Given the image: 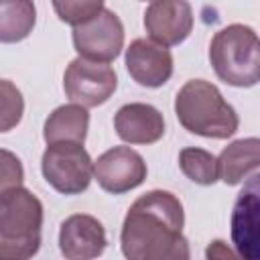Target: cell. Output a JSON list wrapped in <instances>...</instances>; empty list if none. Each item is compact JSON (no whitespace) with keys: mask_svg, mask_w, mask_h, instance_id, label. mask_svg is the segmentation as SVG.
Here are the masks:
<instances>
[{"mask_svg":"<svg viewBox=\"0 0 260 260\" xmlns=\"http://www.w3.org/2000/svg\"><path fill=\"white\" fill-rule=\"evenodd\" d=\"M185 211L177 195L152 189L140 195L128 209L120 248L126 260H191V248L183 236Z\"/></svg>","mask_w":260,"mask_h":260,"instance_id":"1","label":"cell"},{"mask_svg":"<svg viewBox=\"0 0 260 260\" xmlns=\"http://www.w3.org/2000/svg\"><path fill=\"white\" fill-rule=\"evenodd\" d=\"M175 114L181 126L205 138H230L240 126L236 110L221 91L205 79H189L175 98Z\"/></svg>","mask_w":260,"mask_h":260,"instance_id":"2","label":"cell"},{"mask_svg":"<svg viewBox=\"0 0 260 260\" xmlns=\"http://www.w3.org/2000/svg\"><path fill=\"white\" fill-rule=\"evenodd\" d=\"M43 203L26 187L0 193V260H30L41 248Z\"/></svg>","mask_w":260,"mask_h":260,"instance_id":"3","label":"cell"},{"mask_svg":"<svg viewBox=\"0 0 260 260\" xmlns=\"http://www.w3.org/2000/svg\"><path fill=\"white\" fill-rule=\"evenodd\" d=\"M209 61L215 75L234 87H252L260 79V43L254 28L228 24L209 43Z\"/></svg>","mask_w":260,"mask_h":260,"instance_id":"4","label":"cell"},{"mask_svg":"<svg viewBox=\"0 0 260 260\" xmlns=\"http://www.w3.org/2000/svg\"><path fill=\"white\" fill-rule=\"evenodd\" d=\"M45 181L63 195L83 193L93 177V160L83 144L57 142L49 144L41 158Z\"/></svg>","mask_w":260,"mask_h":260,"instance_id":"5","label":"cell"},{"mask_svg":"<svg viewBox=\"0 0 260 260\" xmlns=\"http://www.w3.org/2000/svg\"><path fill=\"white\" fill-rule=\"evenodd\" d=\"M118 87L116 71L106 63H93L87 59H73L63 75V89L65 95L81 106V108H95L106 104Z\"/></svg>","mask_w":260,"mask_h":260,"instance_id":"6","label":"cell"},{"mask_svg":"<svg viewBox=\"0 0 260 260\" xmlns=\"http://www.w3.org/2000/svg\"><path fill=\"white\" fill-rule=\"evenodd\" d=\"M73 47L81 59L108 65L124 47L122 20L116 12L104 8L95 18L73 28Z\"/></svg>","mask_w":260,"mask_h":260,"instance_id":"7","label":"cell"},{"mask_svg":"<svg viewBox=\"0 0 260 260\" xmlns=\"http://www.w3.org/2000/svg\"><path fill=\"white\" fill-rule=\"evenodd\" d=\"M93 179L104 191L122 195L144 183L146 162L130 146H114L93 162Z\"/></svg>","mask_w":260,"mask_h":260,"instance_id":"8","label":"cell"},{"mask_svg":"<svg viewBox=\"0 0 260 260\" xmlns=\"http://www.w3.org/2000/svg\"><path fill=\"white\" fill-rule=\"evenodd\" d=\"M144 28L152 43L175 47L193 28V10L185 0H154L144 10Z\"/></svg>","mask_w":260,"mask_h":260,"instance_id":"9","label":"cell"},{"mask_svg":"<svg viewBox=\"0 0 260 260\" xmlns=\"http://www.w3.org/2000/svg\"><path fill=\"white\" fill-rule=\"evenodd\" d=\"M258 171L252 173L244 189L238 193L232 209V242L244 260H260L258 256V209L260 187Z\"/></svg>","mask_w":260,"mask_h":260,"instance_id":"10","label":"cell"},{"mask_svg":"<svg viewBox=\"0 0 260 260\" xmlns=\"http://www.w3.org/2000/svg\"><path fill=\"white\" fill-rule=\"evenodd\" d=\"M108 246L102 221L87 213L69 215L59 230V250L65 260H95Z\"/></svg>","mask_w":260,"mask_h":260,"instance_id":"11","label":"cell"},{"mask_svg":"<svg viewBox=\"0 0 260 260\" xmlns=\"http://www.w3.org/2000/svg\"><path fill=\"white\" fill-rule=\"evenodd\" d=\"M126 69L142 87H160L173 75V55L150 39H134L126 49Z\"/></svg>","mask_w":260,"mask_h":260,"instance_id":"12","label":"cell"},{"mask_svg":"<svg viewBox=\"0 0 260 260\" xmlns=\"http://www.w3.org/2000/svg\"><path fill=\"white\" fill-rule=\"evenodd\" d=\"M116 134L130 144H154L165 134L162 114L142 102L124 104L114 116Z\"/></svg>","mask_w":260,"mask_h":260,"instance_id":"13","label":"cell"},{"mask_svg":"<svg viewBox=\"0 0 260 260\" xmlns=\"http://www.w3.org/2000/svg\"><path fill=\"white\" fill-rule=\"evenodd\" d=\"M215 160H217V179H221L225 185H238L250 173L258 171L260 142L254 136L234 140L219 152Z\"/></svg>","mask_w":260,"mask_h":260,"instance_id":"14","label":"cell"},{"mask_svg":"<svg viewBox=\"0 0 260 260\" xmlns=\"http://www.w3.org/2000/svg\"><path fill=\"white\" fill-rule=\"evenodd\" d=\"M89 128V114L77 104H67L55 108L45 120L43 138L47 144L57 142H75L83 144Z\"/></svg>","mask_w":260,"mask_h":260,"instance_id":"15","label":"cell"},{"mask_svg":"<svg viewBox=\"0 0 260 260\" xmlns=\"http://www.w3.org/2000/svg\"><path fill=\"white\" fill-rule=\"evenodd\" d=\"M37 22L35 4L28 0H0V43L26 39Z\"/></svg>","mask_w":260,"mask_h":260,"instance_id":"16","label":"cell"},{"mask_svg":"<svg viewBox=\"0 0 260 260\" xmlns=\"http://www.w3.org/2000/svg\"><path fill=\"white\" fill-rule=\"evenodd\" d=\"M179 167L183 175L197 185H213L217 181V160L209 150L187 146L179 152Z\"/></svg>","mask_w":260,"mask_h":260,"instance_id":"17","label":"cell"},{"mask_svg":"<svg viewBox=\"0 0 260 260\" xmlns=\"http://www.w3.org/2000/svg\"><path fill=\"white\" fill-rule=\"evenodd\" d=\"M24 114V100L20 89L8 81L0 79V132H8L16 128Z\"/></svg>","mask_w":260,"mask_h":260,"instance_id":"18","label":"cell"},{"mask_svg":"<svg viewBox=\"0 0 260 260\" xmlns=\"http://www.w3.org/2000/svg\"><path fill=\"white\" fill-rule=\"evenodd\" d=\"M53 8L63 22H67L75 28V26L85 24L87 20L95 18L106 6L102 0H77V2L65 0V2H53Z\"/></svg>","mask_w":260,"mask_h":260,"instance_id":"19","label":"cell"},{"mask_svg":"<svg viewBox=\"0 0 260 260\" xmlns=\"http://www.w3.org/2000/svg\"><path fill=\"white\" fill-rule=\"evenodd\" d=\"M22 181H24V169L20 158L10 150L0 148V193L22 187Z\"/></svg>","mask_w":260,"mask_h":260,"instance_id":"20","label":"cell"},{"mask_svg":"<svg viewBox=\"0 0 260 260\" xmlns=\"http://www.w3.org/2000/svg\"><path fill=\"white\" fill-rule=\"evenodd\" d=\"M205 260H244L228 242L213 240L205 248Z\"/></svg>","mask_w":260,"mask_h":260,"instance_id":"21","label":"cell"}]
</instances>
